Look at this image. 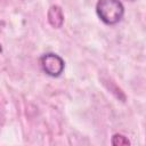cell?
Instances as JSON below:
<instances>
[{
  "instance_id": "6da1fadb",
  "label": "cell",
  "mask_w": 146,
  "mask_h": 146,
  "mask_svg": "<svg viewBox=\"0 0 146 146\" xmlns=\"http://www.w3.org/2000/svg\"><path fill=\"white\" fill-rule=\"evenodd\" d=\"M96 13L100 21L106 25L119 23L124 15V6L120 0H98Z\"/></svg>"
},
{
  "instance_id": "7a4b0ae2",
  "label": "cell",
  "mask_w": 146,
  "mask_h": 146,
  "mask_svg": "<svg viewBox=\"0 0 146 146\" xmlns=\"http://www.w3.org/2000/svg\"><path fill=\"white\" fill-rule=\"evenodd\" d=\"M40 63L43 72L49 76L57 78L64 72V67H65L64 59L57 54L47 52L42 55L40 58Z\"/></svg>"
},
{
  "instance_id": "3957f363",
  "label": "cell",
  "mask_w": 146,
  "mask_h": 146,
  "mask_svg": "<svg viewBox=\"0 0 146 146\" xmlns=\"http://www.w3.org/2000/svg\"><path fill=\"white\" fill-rule=\"evenodd\" d=\"M47 17H48L49 24L54 29H60L63 26V24H64V14H63V10L57 5L50 6V8L48 9Z\"/></svg>"
},
{
  "instance_id": "277c9868",
  "label": "cell",
  "mask_w": 146,
  "mask_h": 146,
  "mask_svg": "<svg viewBox=\"0 0 146 146\" xmlns=\"http://www.w3.org/2000/svg\"><path fill=\"white\" fill-rule=\"evenodd\" d=\"M111 143H112V145H114V146H128V145H130V140H129L125 136H123V135H121V133H115V135H113Z\"/></svg>"
},
{
  "instance_id": "5b68a950",
  "label": "cell",
  "mask_w": 146,
  "mask_h": 146,
  "mask_svg": "<svg viewBox=\"0 0 146 146\" xmlns=\"http://www.w3.org/2000/svg\"><path fill=\"white\" fill-rule=\"evenodd\" d=\"M2 51V47H1V44H0V52Z\"/></svg>"
}]
</instances>
